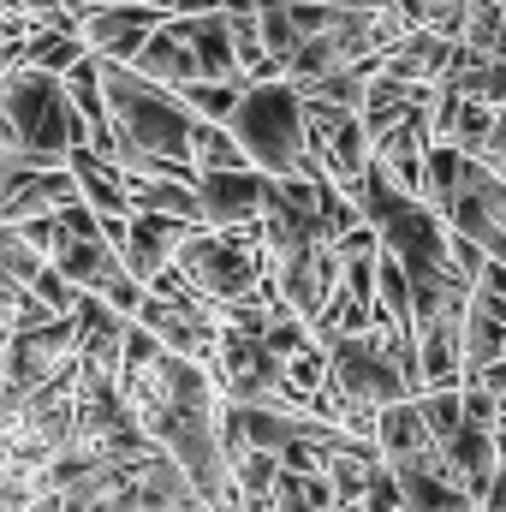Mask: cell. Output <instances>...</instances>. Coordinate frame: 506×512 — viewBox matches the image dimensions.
<instances>
[{
  "mask_svg": "<svg viewBox=\"0 0 506 512\" xmlns=\"http://www.w3.org/2000/svg\"><path fill=\"white\" fill-rule=\"evenodd\" d=\"M489 60H501L506 66V18H501V36H495V54H489Z\"/></svg>",
  "mask_w": 506,
  "mask_h": 512,
  "instance_id": "obj_35",
  "label": "cell"
},
{
  "mask_svg": "<svg viewBox=\"0 0 506 512\" xmlns=\"http://www.w3.org/2000/svg\"><path fill=\"white\" fill-rule=\"evenodd\" d=\"M262 203H268V179L245 167V173H203L197 179V215L203 233H245L262 227Z\"/></svg>",
  "mask_w": 506,
  "mask_h": 512,
  "instance_id": "obj_7",
  "label": "cell"
},
{
  "mask_svg": "<svg viewBox=\"0 0 506 512\" xmlns=\"http://www.w3.org/2000/svg\"><path fill=\"white\" fill-rule=\"evenodd\" d=\"M18 304H24V286H12V280L0 274V340H6L12 322H18Z\"/></svg>",
  "mask_w": 506,
  "mask_h": 512,
  "instance_id": "obj_30",
  "label": "cell"
},
{
  "mask_svg": "<svg viewBox=\"0 0 506 512\" xmlns=\"http://www.w3.org/2000/svg\"><path fill=\"white\" fill-rule=\"evenodd\" d=\"M173 268L191 280V292H203L215 304H239L268 280V251H262L256 227H245V233H191Z\"/></svg>",
  "mask_w": 506,
  "mask_h": 512,
  "instance_id": "obj_3",
  "label": "cell"
},
{
  "mask_svg": "<svg viewBox=\"0 0 506 512\" xmlns=\"http://www.w3.org/2000/svg\"><path fill=\"white\" fill-rule=\"evenodd\" d=\"M328 364H334V382L346 387V399L352 405H364V411H387V405H405V399H417V387L399 376V364L387 358V334L370 328V334H346V340H334L328 346Z\"/></svg>",
  "mask_w": 506,
  "mask_h": 512,
  "instance_id": "obj_4",
  "label": "cell"
},
{
  "mask_svg": "<svg viewBox=\"0 0 506 512\" xmlns=\"http://www.w3.org/2000/svg\"><path fill=\"white\" fill-rule=\"evenodd\" d=\"M78 60H90V48L78 36H54V30H36L24 42V72H42V78H66Z\"/></svg>",
  "mask_w": 506,
  "mask_h": 512,
  "instance_id": "obj_20",
  "label": "cell"
},
{
  "mask_svg": "<svg viewBox=\"0 0 506 512\" xmlns=\"http://www.w3.org/2000/svg\"><path fill=\"white\" fill-rule=\"evenodd\" d=\"M465 24H471V0H429V12H423V24L417 30H429V36H441V42H465Z\"/></svg>",
  "mask_w": 506,
  "mask_h": 512,
  "instance_id": "obj_26",
  "label": "cell"
},
{
  "mask_svg": "<svg viewBox=\"0 0 506 512\" xmlns=\"http://www.w3.org/2000/svg\"><path fill=\"white\" fill-rule=\"evenodd\" d=\"M381 239V256H393L399 268H405V280H429V274H447L453 262H447V239H453V227H447V215H435L429 203H417L411 215H399Z\"/></svg>",
  "mask_w": 506,
  "mask_h": 512,
  "instance_id": "obj_8",
  "label": "cell"
},
{
  "mask_svg": "<svg viewBox=\"0 0 506 512\" xmlns=\"http://www.w3.org/2000/svg\"><path fill=\"white\" fill-rule=\"evenodd\" d=\"M48 268H54V274H60V280H66L78 298H114V292L131 280L126 262L108 251L102 239H90V245H66V251L54 256Z\"/></svg>",
  "mask_w": 506,
  "mask_h": 512,
  "instance_id": "obj_12",
  "label": "cell"
},
{
  "mask_svg": "<svg viewBox=\"0 0 506 512\" xmlns=\"http://www.w3.org/2000/svg\"><path fill=\"white\" fill-rule=\"evenodd\" d=\"M495 179H506V108L495 114V131H489V143H483V155H477Z\"/></svg>",
  "mask_w": 506,
  "mask_h": 512,
  "instance_id": "obj_29",
  "label": "cell"
},
{
  "mask_svg": "<svg viewBox=\"0 0 506 512\" xmlns=\"http://www.w3.org/2000/svg\"><path fill=\"white\" fill-rule=\"evenodd\" d=\"M352 203H358V215H364V227H370V233H387L399 215H411V209H417V197H405V191L381 173L376 161H370V173H364V185H358V197H352Z\"/></svg>",
  "mask_w": 506,
  "mask_h": 512,
  "instance_id": "obj_18",
  "label": "cell"
},
{
  "mask_svg": "<svg viewBox=\"0 0 506 512\" xmlns=\"http://www.w3.org/2000/svg\"><path fill=\"white\" fill-rule=\"evenodd\" d=\"M18 233H24V245H30V251L42 256V262H54V256H60L66 245H72V239H66V227H60L54 215H48V221H24Z\"/></svg>",
  "mask_w": 506,
  "mask_h": 512,
  "instance_id": "obj_27",
  "label": "cell"
},
{
  "mask_svg": "<svg viewBox=\"0 0 506 512\" xmlns=\"http://www.w3.org/2000/svg\"><path fill=\"white\" fill-rule=\"evenodd\" d=\"M370 161H376V143H370V131L358 126V120H346V126L334 131V143L322 149V167H328V179H334L346 197H358Z\"/></svg>",
  "mask_w": 506,
  "mask_h": 512,
  "instance_id": "obj_15",
  "label": "cell"
},
{
  "mask_svg": "<svg viewBox=\"0 0 506 512\" xmlns=\"http://www.w3.org/2000/svg\"><path fill=\"white\" fill-rule=\"evenodd\" d=\"M465 161H471V155H459L453 143H435V149L423 155V203H429L435 215H447V209L459 203V185H465Z\"/></svg>",
  "mask_w": 506,
  "mask_h": 512,
  "instance_id": "obj_19",
  "label": "cell"
},
{
  "mask_svg": "<svg viewBox=\"0 0 506 512\" xmlns=\"http://www.w3.org/2000/svg\"><path fill=\"white\" fill-rule=\"evenodd\" d=\"M66 173H72V185H78V203H84L90 215H102V221H131L120 173H114V167H102L90 149H72V155H66Z\"/></svg>",
  "mask_w": 506,
  "mask_h": 512,
  "instance_id": "obj_14",
  "label": "cell"
},
{
  "mask_svg": "<svg viewBox=\"0 0 506 512\" xmlns=\"http://www.w3.org/2000/svg\"><path fill=\"white\" fill-rule=\"evenodd\" d=\"M0 120L18 131V143L30 155H48L60 167H66L72 149H90V131L78 126V114L66 102V84L42 78V72H12L0 84Z\"/></svg>",
  "mask_w": 506,
  "mask_h": 512,
  "instance_id": "obj_2",
  "label": "cell"
},
{
  "mask_svg": "<svg viewBox=\"0 0 506 512\" xmlns=\"http://www.w3.org/2000/svg\"><path fill=\"white\" fill-rule=\"evenodd\" d=\"M328 376H334L328 346H304V352L286 364V387H292V393H304V399H310V393H322V382H328Z\"/></svg>",
  "mask_w": 506,
  "mask_h": 512,
  "instance_id": "obj_25",
  "label": "cell"
},
{
  "mask_svg": "<svg viewBox=\"0 0 506 512\" xmlns=\"http://www.w3.org/2000/svg\"><path fill=\"white\" fill-rule=\"evenodd\" d=\"M495 447H501V477H495V495L489 501H506V429H495Z\"/></svg>",
  "mask_w": 506,
  "mask_h": 512,
  "instance_id": "obj_34",
  "label": "cell"
},
{
  "mask_svg": "<svg viewBox=\"0 0 506 512\" xmlns=\"http://www.w3.org/2000/svg\"><path fill=\"white\" fill-rule=\"evenodd\" d=\"M161 24H167L161 6H90V12H78V42L102 66H131Z\"/></svg>",
  "mask_w": 506,
  "mask_h": 512,
  "instance_id": "obj_6",
  "label": "cell"
},
{
  "mask_svg": "<svg viewBox=\"0 0 506 512\" xmlns=\"http://www.w3.org/2000/svg\"><path fill=\"white\" fill-rule=\"evenodd\" d=\"M465 387H483L489 399H501V405H506V358H501V364H489V370H483L477 382H465Z\"/></svg>",
  "mask_w": 506,
  "mask_h": 512,
  "instance_id": "obj_32",
  "label": "cell"
},
{
  "mask_svg": "<svg viewBox=\"0 0 506 512\" xmlns=\"http://www.w3.org/2000/svg\"><path fill=\"white\" fill-rule=\"evenodd\" d=\"M465 423H477V429H501V405H495L483 387H465Z\"/></svg>",
  "mask_w": 506,
  "mask_h": 512,
  "instance_id": "obj_28",
  "label": "cell"
},
{
  "mask_svg": "<svg viewBox=\"0 0 506 512\" xmlns=\"http://www.w3.org/2000/svg\"><path fill=\"white\" fill-rule=\"evenodd\" d=\"M227 131L239 137L245 161L262 179H298V161H304V102H298V90L286 78L251 84L239 96V114L227 120Z\"/></svg>",
  "mask_w": 506,
  "mask_h": 512,
  "instance_id": "obj_1",
  "label": "cell"
},
{
  "mask_svg": "<svg viewBox=\"0 0 506 512\" xmlns=\"http://www.w3.org/2000/svg\"><path fill=\"white\" fill-rule=\"evenodd\" d=\"M227 0H161V12L167 18H209V12H221Z\"/></svg>",
  "mask_w": 506,
  "mask_h": 512,
  "instance_id": "obj_31",
  "label": "cell"
},
{
  "mask_svg": "<svg viewBox=\"0 0 506 512\" xmlns=\"http://www.w3.org/2000/svg\"><path fill=\"white\" fill-rule=\"evenodd\" d=\"M18 12H30V18L42 24V18H54V12H60V0H18Z\"/></svg>",
  "mask_w": 506,
  "mask_h": 512,
  "instance_id": "obj_33",
  "label": "cell"
},
{
  "mask_svg": "<svg viewBox=\"0 0 506 512\" xmlns=\"http://www.w3.org/2000/svg\"><path fill=\"white\" fill-rule=\"evenodd\" d=\"M376 447H381V465H405L411 453H423V447H435L429 441V429H423V417H417V399H405V405H387L376 417Z\"/></svg>",
  "mask_w": 506,
  "mask_h": 512,
  "instance_id": "obj_16",
  "label": "cell"
},
{
  "mask_svg": "<svg viewBox=\"0 0 506 512\" xmlns=\"http://www.w3.org/2000/svg\"><path fill=\"white\" fill-rule=\"evenodd\" d=\"M185 161L197 167V179L203 173H245L251 161H245V149H239V137L227 126H191V137H185Z\"/></svg>",
  "mask_w": 506,
  "mask_h": 512,
  "instance_id": "obj_17",
  "label": "cell"
},
{
  "mask_svg": "<svg viewBox=\"0 0 506 512\" xmlns=\"http://www.w3.org/2000/svg\"><path fill=\"white\" fill-rule=\"evenodd\" d=\"M459 489L471 495V507H483L495 495V477H501V447H495V429H477V423H459V435L441 447Z\"/></svg>",
  "mask_w": 506,
  "mask_h": 512,
  "instance_id": "obj_11",
  "label": "cell"
},
{
  "mask_svg": "<svg viewBox=\"0 0 506 512\" xmlns=\"http://www.w3.org/2000/svg\"><path fill=\"white\" fill-rule=\"evenodd\" d=\"M131 72L143 78V84H155V90H167V96H185L191 84H197V54H191V42H179L167 24L143 42V54L131 60Z\"/></svg>",
  "mask_w": 506,
  "mask_h": 512,
  "instance_id": "obj_13",
  "label": "cell"
},
{
  "mask_svg": "<svg viewBox=\"0 0 506 512\" xmlns=\"http://www.w3.org/2000/svg\"><path fill=\"white\" fill-rule=\"evenodd\" d=\"M274 512H334V489H328V477H286V471H280Z\"/></svg>",
  "mask_w": 506,
  "mask_h": 512,
  "instance_id": "obj_23",
  "label": "cell"
},
{
  "mask_svg": "<svg viewBox=\"0 0 506 512\" xmlns=\"http://www.w3.org/2000/svg\"><path fill=\"white\" fill-rule=\"evenodd\" d=\"M239 96H245L239 84H191L179 102H185L191 120H203V126H227V120L239 114Z\"/></svg>",
  "mask_w": 506,
  "mask_h": 512,
  "instance_id": "obj_22",
  "label": "cell"
},
{
  "mask_svg": "<svg viewBox=\"0 0 506 512\" xmlns=\"http://www.w3.org/2000/svg\"><path fill=\"white\" fill-rule=\"evenodd\" d=\"M447 227L506 268V179H495L483 161H465V185L459 203L447 209Z\"/></svg>",
  "mask_w": 506,
  "mask_h": 512,
  "instance_id": "obj_5",
  "label": "cell"
},
{
  "mask_svg": "<svg viewBox=\"0 0 506 512\" xmlns=\"http://www.w3.org/2000/svg\"><path fill=\"white\" fill-rule=\"evenodd\" d=\"M191 233H203V227H185V221H161V215H131L126 251H120L126 274L137 280V286H149L155 274H167V268L179 262V251H185V239H191Z\"/></svg>",
  "mask_w": 506,
  "mask_h": 512,
  "instance_id": "obj_10",
  "label": "cell"
},
{
  "mask_svg": "<svg viewBox=\"0 0 506 512\" xmlns=\"http://www.w3.org/2000/svg\"><path fill=\"white\" fill-rule=\"evenodd\" d=\"M417 417H423L429 441H435V447H447V441L459 435V423H465V387H447V393H417Z\"/></svg>",
  "mask_w": 506,
  "mask_h": 512,
  "instance_id": "obj_21",
  "label": "cell"
},
{
  "mask_svg": "<svg viewBox=\"0 0 506 512\" xmlns=\"http://www.w3.org/2000/svg\"><path fill=\"white\" fill-rule=\"evenodd\" d=\"M387 471L399 483V507L405 512H477L441 447H423V453H411L405 465H387Z\"/></svg>",
  "mask_w": 506,
  "mask_h": 512,
  "instance_id": "obj_9",
  "label": "cell"
},
{
  "mask_svg": "<svg viewBox=\"0 0 506 512\" xmlns=\"http://www.w3.org/2000/svg\"><path fill=\"white\" fill-rule=\"evenodd\" d=\"M42 268H48V262L24 245V233H18V227H0V274H6L12 286H24V292H30Z\"/></svg>",
  "mask_w": 506,
  "mask_h": 512,
  "instance_id": "obj_24",
  "label": "cell"
}]
</instances>
